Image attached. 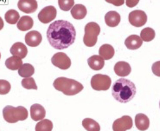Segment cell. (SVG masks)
<instances>
[{
	"label": "cell",
	"instance_id": "cell-27",
	"mask_svg": "<svg viewBox=\"0 0 160 131\" xmlns=\"http://www.w3.org/2000/svg\"><path fill=\"white\" fill-rule=\"evenodd\" d=\"M155 36L156 33L154 30L151 28H146L141 32V38L142 41L146 42H149L153 40Z\"/></svg>",
	"mask_w": 160,
	"mask_h": 131
},
{
	"label": "cell",
	"instance_id": "cell-22",
	"mask_svg": "<svg viewBox=\"0 0 160 131\" xmlns=\"http://www.w3.org/2000/svg\"><path fill=\"white\" fill-rule=\"evenodd\" d=\"M34 25L32 18L28 15L22 17L17 23V28L21 31H26L31 29Z\"/></svg>",
	"mask_w": 160,
	"mask_h": 131
},
{
	"label": "cell",
	"instance_id": "cell-16",
	"mask_svg": "<svg viewBox=\"0 0 160 131\" xmlns=\"http://www.w3.org/2000/svg\"><path fill=\"white\" fill-rule=\"evenodd\" d=\"M28 52V50L26 46L21 42L15 43L10 48V53L13 55L17 56L21 59H24L26 57Z\"/></svg>",
	"mask_w": 160,
	"mask_h": 131
},
{
	"label": "cell",
	"instance_id": "cell-1",
	"mask_svg": "<svg viewBox=\"0 0 160 131\" xmlns=\"http://www.w3.org/2000/svg\"><path fill=\"white\" fill-rule=\"evenodd\" d=\"M76 31L69 21L58 20L52 23L47 31V40L50 45L57 50L68 48L76 40Z\"/></svg>",
	"mask_w": 160,
	"mask_h": 131
},
{
	"label": "cell",
	"instance_id": "cell-19",
	"mask_svg": "<svg viewBox=\"0 0 160 131\" xmlns=\"http://www.w3.org/2000/svg\"><path fill=\"white\" fill-rule=\"evenodd\" d=\"M72 17L76 20H82L86 17L87 10L85 6L82 4L75 5L71 10Z\"/></svg>",
	"mask_w": 160,
	"mask_h": 131
},
{
	"label": "cell",
	"instance_id": "cell-11",
	"mask_svg": "<svg viewBox=\"0 0 160 131\" xmlns=\"http://www.w3.org/2000/svg\"><path fill=\"white\" fill-rule=\"evenodd\" d=\"M25 42L31 47H38L42 42V35L37 31H31L26 34Z\"/></svg>",
	"mask_w": 160,
	"mask_h": 131
},
{
	"label": "cell",
	"instance_id": "cell-3",
	"mask_svg": "<svg viewBox=\"0 0 160 131\" xmlns=\"http://www.w3.org/2000/svg\"><path fill=\"white\" fill-rule=\"evenodd\" d=\"M53 86L58 90L62 92L64 94L72 96L78 94L83 89V85L74 79L66 77H59L55 80Z\"/></svg>",
	"mask_w": 160,
	"mask_h": 131
},
{
	"label": "cell",
	"instance_id": "cell-13",
	"mask_svg": "<svg viewBox=\"0 0 160 131\" xmlns=\"http://www.w3.org/2000/svg\"><path fill=\"white\" fill-rule=\"evenodd\" d=\"M30 113L31 118L36 122L43 120L46 116L45 109L39 104H32L30 108Z\"/></svg>",
	"mask_w": 160,
	"mask_h": 131
},
{
	"label": "cell",
	"instance_id": "cell-14",
	"mask_svg": "<svg viewBox=\"0 0 160 131\" xmlns=\"http://www.w3.org/2000/svg\"><path fill=\"white\" fill-rule=\"evenodd\" d=\"M114 71L118 76L125 77L130 74L132 68L129 63L125 61H119L114 65Z\"/></svg>",
	"mask_w": 160,
	"mask_h": 131
},
{
	"label": "cell",
	"instance_id": "cell-12",
	"mask_svg": "<svg viewBox=\"0 0 160 131\" xmlns=\"http://www.w3.org/2000/svg\"><path fill=\"white\" fill-rule=\"evenodd\" d=\"M17 6L21 11L26 13H31L36 11L38 3L36 0H21L18 1Z\"/></svg>",
	"mask_w": 160,
	"mask_h": 131
},
{
	"label": "cell",
	"instance_id": "cell-6",
	"mask_svg": "<svg viewBox=\"0 0 160 131\" xmlns=\"http://www.w3.org/2000/svg\"><path fill=\"white\" fill-rule=\"evenodd\" d=\"M92 88L96 91H106L111 85V79L106 74H97L91 79Z\"/></svg>",
	"mask_w": 160,
	"mask_h": 131
},
{
	"label": "cell",
	"instance_id": "cell-33",
	"mask_svg": "<svg viewBox=\"0 0 160 131\" xmlns=\"http://www.w3.org/2000/svg\"><path fill=\"white\" fill-rule=\"evenodd\" d=\"M109 3H113L115 6H121L124 3V1H114V2H108Z\"/></svg>",
	"mask_w": 160,
	"mask_h": 131
},
{
	"label": "cell",
	"instance_id": "cell-20",
	"mask_svg": "<svg viewBox=\"0 0 160 131\" xmlns=\"http://www.w3.org/2000/svg\"><path fill=\"white\" fill-rule=\"evenodd\" d=\"M135 123L138 130H146L149 127L150 122L149 118L146 115L143 113H138L135 116Z\"/></svg>",
	"mask_w": 160,
	"mask_h": 131
},
{
	"label": "cell",
	"instance_id": "cell-4",
	"mask_svg": "<svg viewBox=\"0 0 160 131\" xmlns=\"http://www.w3.org/2000/svg\"><path fill=\"white\" fill-rule=\"evenodd\" d=\"M3 116L7 122L15 123L18 121L26 120L28 117V111L23 106L13 107L8 105L3 108Z\"/></svg>",
	"mask_w": 160,
	"mask_h": 131
},
{
	"label": "cell",
	"instance_id": "cell-28",
	"mask_svg": "<svg viewBox=\"0 0 160 131\" xmlns=\"http://www.w3.org/2000/svg\"><path fill=\"white\" fill-rule=\"evenodd\" d=\"M53 129V123L51 120L45 119L39 122L35 127L36 131H51Z\"/></svg>",
	"mask_w": 160,
	"mask_h": 131
},
{
	"label": "cell",
	"instance_id": "cell-32",
	"mask_svg": "<svg viewBox=\"0 0 160 131\" xmlns=\"http://www.w3.org/2000/svg\"><path fill=\"white\" fill-rule=\"evenodd\" d=\"M127 5L128 7H133L137 5L138 3V1H127Z\"/></svg>",
	"mask_w": 160,
	"mask_h": 131
},
{
	"label": "cell",
	"instance_id": "cell-21",
	"mask_svg": "<svg viewBox=\"0 0 160 131\" xmlns=\"http://www.w3.org/2000/svg\"><path fill=\"white\" fill-rule=\"evenodd\" d=\"M114 48L109 44H104L98 50L99 55L104 60H109L112 59L114 55Z\"/></svg>",
	"mask_w": 160,
	"mask_h": 131
},
{
	"label": "cell",
	"instance_id": "cell-23",
	"mask_svg": "<svg viewBox=\"0 0 160 131\" xmlns=\"http://www.w3.org/2000/svg\"><path fill=\"white\" fill-rule=\"evenodd\" d=\"M23 65L22 59L20 58L17 56H12L8 58L5 61V66L6 67L12 71H15L19 69Z\"/></svg>",
	"mask_w": 160,
	"mask_h": 131
},
{
	"label": "cell",
	"instance_id": "cell-15",
	"mask_svg": "<svg viewBox=\"0 0 160 131\" xmlns=\"http://www.w3.org/2000/svg\"><path fill=\"white\" fill-rule=\"evenodd\" d=\"M143 41L141 37L136 34L129 36L125 41V45L129 50H135L139 48L142 45Z\"/></svg>",
	"mask_w": 160,
	"mask_h": 131
},
{
	"label": "cell",
	"instance_id": "cell-2",
	"mask_svg": "<svg viewBox=\"0 0 160 131\" xmlns=\"http://www.w3.org/2000/svg\"><path fill=\"white\" fill-rule=\"evenodd\" d=\"M137 89L135 85L130 80L119 78L112 87V95L118 102L127 103L135 96Z\"/></svg>",
	"mask_w": 160,
	"mask_h": 131
},
{
	"label": "cell",
	"instance_id": "cell-9",
	"mask_svg": "<svg viewBox=\"0 0 160 131\" xmlns=\"http://www.w3.org/2000/svg\"><path fill=\"white\" fill-rule=\"evenodd\" d=\"M57 9L53 6H48L43 8L38 15L39 21L43 23L48 24L53 21L57 17Z\"/></svg>",
	"mask_w": 160,
	"mask_h": 131
},
{
	"label": "cell",
	"instance_id": "cell-7",
	"mask_svg": "<svg viewBox=\"0 0 160 131\" xmlns=\"http://www.w3.org/2000/svg\"><path fill=\"white\" fill-rule=\"evenodd\" d=\"M51 61L53 66L62 70H66L71 66L70 58L64 52L55 53L51 59Z\"/></svg>",
	"mask_w": 160,
	"mask_h": 131
},
{
	"label": "cell",
	"instance_id": "cell-26",
	"mask_svg": "<svg viewBox=\"0 0 160 131\" xmlns=\"http://www.w3.org/2000/svg\"><path fill=\"white\" fill-rule=\"evenodd\" d=\"M82 125L88 131H99L101 130L98 123L92 118H85L82 121Z\"/></svg>",
	"mask_w": 160,
	"mask_h": 131
},
{
	"label": "cell",
	"instance_id": "cell-17",
	"mask_svg": "<svg viewBox=\"0 0 160 131\" xmlns=\"http://www.w3.org/2000/svg\"><path fill=\"white\" fill-rule=\"evenodd\" d=\"M120 21L121 16L116 11H110L105 15V22L109 27H116L119 25Z\"/></svg>",
	"mask_w": 160,
	"mask_h": 131
},
{
	"label": "cell",
	"instance_id": "cell-10",
	"mask_svg": "<svg viewBox=\"0 0 160 131\" xmlns=\"http://www.w3.org/2000/svg\"><path fill=\"white\" fill-rule=\"evenodd\" d=\"M133 127L132 118L128 115H124L122 118L116 120L112 124L114 131H125Z\"/></svg>",
	"mask_w": 160,
	"mask_h": 131
},
{
	"label": "cell",
	"instance_id": "cell-5",
	"mask_svg": "<svg viewBox=\"0 0 160 131\" xmlns=\"http://www.w3.org/2000/svg\"><path fill=\"white\" fill-rule=\"evenodd\" d=\"M101 33V27L94 22L88 23L85 27L83 43L88 47H92L97 42L98 36Z\"/></svg>",
	"mask_w": 160,
	"mask_h": 131
},
{
	"label": "cell",
	"instance_id": "cell-25",
	"mask_svg": "<svg viewBox=\"0 0 160 131\" xmlns=\"http://www.w3.org/2000/svg\"><path fill=\"white\" fill-rule=\"evenodd\" d=\"M20 18V15L17 11L13 9L9 10L5 15V19L6 22L10 24H15Z\"/></svg>",
	"mask_w": 160,
	"mask_h": 131
},
{
	"label": "cell",
	"instance_id": "cell-8",
	"mask_svg": "<svg viewBox=\"0 0 160 131\" xmlns=\"http://www.w3.org/2000/svg\"><path fill=\"white\" fill-rule=\"evenodd\" d=\"M128 21L133 26L140 28L146 24L148 17L145 12L141 10H135L129 13Z\"/></svg>",
	"mask_w": 160,
	"mask_h": 131
},
{
	"label": "cell",
	"instance_id": "cell-29",
	"mask_svg": "<svg viewBox=\"0 0 160 131\" xmlns=\"http://www.w3.org/2000/svg\"><path fill=\"white\" fill-rule=\"evenodd\" d=\"M22 86L24 88H26L28 90H30V89L37 90L38 89V87L36 84L35 80L32 77L24 78L22 80Z\"/></svg>",
	"mask_w": 160,
	"mask_h": 131
},
{
	"label": "cell",
	"instance_id": "cell-31",
	"mask_svg": "<svg viewBox=\"0 0 160 131\" xmlns=\"http://www.w3.org/2000/svg\"><path fill=\"white\" fill-rule=\"evenodd\" d=\"M11 85L9 82L5 80H0V94L5 95L10 92Z\"/></svg>",
	"mask_w": 160,
	"mask_h": 131
},
{
	"label": "cell",
	"instance_id": "cell-30",
	"mask_svg": "<svg viewBox=\"0 0 160 131\" xmlns=\"http://www.w3.org/2000/svg\"><path fill=\"white\" fill-rule=\"evenodd\" d=\"M58 3L60 8L62 10L68 12L70 10L72 7L74 5V0H67V1H64V0H59L58 1Z\"/></svg>",
	"mask_w": 160,
	"mask_h": 131
},
{
	"label": "cell",
	"instance_id": "cell-18",
	"mask_svg": "<svg viewBox=\"0 0 160 131\" xmlns=\"http://www.w3.org/2000/svg\"><path fill=\"white\" fill-rule=\"evenodd\" d=\"M88 64L89 67L94 71L101 70L105 64L104 60L99 55H94L88 59Z\"/></svg>",
	"mask_w": 160,
	"mask_h": 131
},
{
	"label": "cell",
	"instance_id": "cell-24",
	"mask_svg": "<svg viewBox=\"0 0 160 131\" xmlns=\"http://www.w3.org/2000/svg\"><path fill=\"white\" fill-rule=\"evenodd\" d=\"M34 68L31 64H24L18 71V73L21 77L29 78L34 73Z\"/></svg>",
	"mask_w": 160,
	"mask_h": 131
}]
</instances>
